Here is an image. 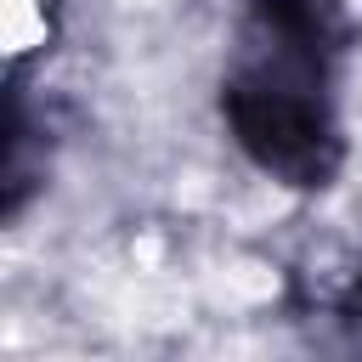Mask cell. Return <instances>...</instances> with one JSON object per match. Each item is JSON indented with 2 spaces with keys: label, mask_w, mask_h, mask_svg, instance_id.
<instances>
[{
  "label": "cell",
  "mask_w": 362,
  "mask_h": 362,
  "mask_svg": "<svg viewBox=\"0 0 362 362\" xmlns=\"http://www.w3.org/2000/svg\"><path fill=\"white\" fill-rule=\"evenodd\" d=\"M351 11H356V17H362V0H351Z\"/></svg>",
  "instance_id": "obj_2"
},
{
  "label": "cell",
  "mask_w": 362,
  "mask_h": 362,
  "mask_svg": "<svg viewBox=\"0 0 362 362\" xmlns=\"http://www.w3.org/2000/svg\"><path fill=\"white\" fill-rule=\"evenodd\" d=\"M45 40V17L34 0H0V45L6 51H28Z\"/></svg>",
  "instance_id": "obj_1"
}]
</instances>
